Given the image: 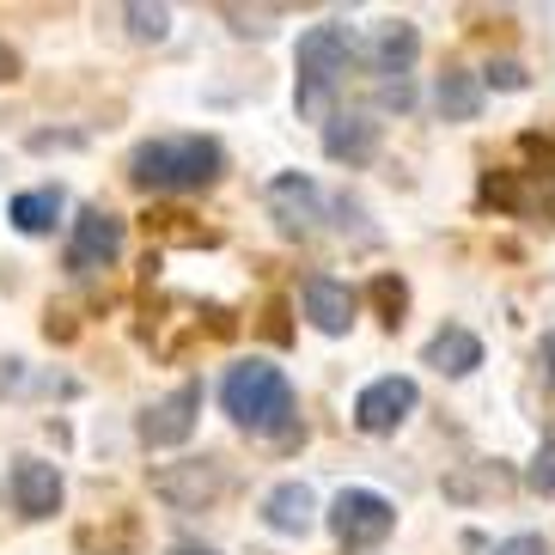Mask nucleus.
<instances>
[{
    "instance_id": "obj_1",
    "label": "nucleus",
    "mask_w": 555,
    "mask_h": 555,
    "mask_svg": "<svg viewBox=\"0 0 555 555\" xmlns=\"http://www.w3.org/2000/svg\"><path fill=\"white\" fill-rule=\"evenodd\" d=\"M220 171H227V153H220V141H208V134H165V141L134 147V159H129L134 190H153V196L208 190V183H220Z\"/></svg>"
},
{
    "instance_id": "obj_2",
    "label": "nucleus",
    "mask_w": 555,
    "mask_h": 555,
    "mask_svg": "<svg viewBox=\"0 0 555 555\" xmlns=\"http://www.w3.org/2000/svg\"><path fill=\"white\" fill-rule=\"evenodd\" d=\"M220 403H227V415L238 427H250V434H269V440H294V385H287V373L281 366H269V360H238L227 373V385H220Z\"/></svg>"
},
{
    "instance_id": "obj_3",
    "label": "nucleus",
    "mask_w": 555,
    "mask_h": 555,
    "mask_svg": "<svg viewBox=\"0 0 555 555\" xmlns=\"http://www.w3.org/2000/svg\"><path fill=\"white\" fill-rule=\"evenodd\" d=\"M354 55H360V43L343 18H324V25H311V31L299 37V116L324 122V129L336 122V116H330V86L348 74Z\"/></svg>"
},
{
    "instance_id": "obj_4",
    "label": "nucleus",
    "mask_w": 555,
    "mask_h": 555,
    "mask_svg": "<svg viewBox=\"0 0 555 555\" xmlns=\"http://www.w3.org/2000/svg\"><path fill=\"white\" fill-rule=\"evenodd\" d=\"M147 489L165 506H178V513H202V506H214L227 494V464L220 457H178V464L147 470Z\"/></svg>"
},
{
    "instance_id": "obj_5",
    "label": "nucleus",
    "mask_w": 555,
    "mask_h": 555,
    "mask_svg": "<svg viewBox=\"0 0 555 555\" xmlns=\"http://www.w3.org/2000/svg\"><path fill=\"white\" fill-rule=\"evenodd\" d=\"M330 531L343 550H378L397 531V506L373 489H343L330 501Z\"/></svg>"
},
{
    "instance_id": "obj_6",
    "label": "nucleus",
    "mask_w": 555,
    "mask_h": 555,
    "mask_svg": "<svg viewBox=\"0 0 555 555\" xmlns=\"http://www.w3.org/2000/svg\"><path fill=\"white\" fill-rule=\"evenodd\" d=\"M116 257H122V220L111 208H80L74 238H67V269L92 275V269H111Z\"/></svg>"
},
{
    "instance_id": "obj_7",
    "label": "nucleus",
    "mask_w": 555,
    "mask_h": 555,
    "mask_svg": "<svg viewBox=\"0 0 555 555\" xmlns=\"http://www.w3.org/2000/svg\"><path fill=\"white\" fill-rule=\"evenodd\" d=\"M415 397H422V391H415V378H403V373L373 378V385L354 397V427H360V434H397V427L409 422Z\"/></svg>"
},
{
    "instance_id": "obj_8",
    "label": "nucleus",
    "mask_w": 555,
    "mask_h": 555,
    "mask_svg": "<svg viewBox=\"0 0 555 555\" xmlns=\"http://www.w3.org/2000/svg\"><path fill=\"white\" fill-rule=\"evenodd\" d=\"M196 415H202V385L183 378L178 391H165L159 403L141 409V440L147 446H183L196 434Z\"/></svg>"
},
{
    "instance_id": "obj_9",
    "label": "nucleus",
    "mask_w": 555,
    "mask_h": 555,
    "mask_svg": "<svg viewBox=\"0 0 555 555\" xmlns=\"http://www.w3.org/2000/svg\"><path fill=\"white\" fill-rule=\"evenodd\" d=\"M513 482H519V476L506 470L501 457H470V464L446 470L440 494H446V501H457V506H482V501H506Z\"/></svg>"
},
{
    "instance_id": "obj_10",
    "label": "nucleus",
    "mask_w": 555,
    "mask_h": 555,
    "mask_svg": "<svg viewBox=\"0 0 555 555\" xmlns=\"http://www.w3.org/2000/svg\"><path fill=\"white\" fill-rule=\"evenodd\" d=\"M13 506L25 519H55L62 513V470L43 457H18L13 464Z\"/></svg>"
},
{
    "instance_id": "obj_11",
    "label": "nucleus",
    "mask_w": 555,
    "mask_h": 555,
    "mask_svg": "<svg viewBox=\"0 0 555 555\" xmlns=\"http://www.w3.org/2000/svg\"><path fill=\"white\" fill-rule=\"evenodd\" d=\"M354 311H360V299H354L348 281H336V275H311L306 281V318H311V330H324V336H348V330H354Z\"/></svg>"
},
{
    "instance_id": "obj_12",
    "label": "nucleus",
    "mask_w": 555,
    "mask_h": 555,
    "mask_svg": "<svg viewBox=\"0 0 555 555\" xmlns=\"http://www.w3.org/2000/svg\"><path fill=\"white\" fill-rule=\"evenodd\" d=\"M269 214L281 220V232H311L324 220V196H318V183L287 171V178L269 183Z\"/></svg>"
},
{
    "instance_id": "obj_13",
    "label": "nucleus",
    "mask_w": 555,
    "mask_h": 555,
    "mask_svg": "<svg viewBox=\"0 0 555 555\" xmlns=\"http://www.w3.org/2000/svg\"><path fill=\"white\" fill-rule=\"evenodd\" d=\"M311 519H318V501H311L306 482H275V489L262 494V525L281 531V538H306Z\"/></svg>"
},
{
    "instance_id": "obj_14",
    "label": "nucleus",
    "mask_w": 555,
    "mask_h": 555,
    "mask_svg": "<svg viewBox=\"0 0 555 555\" xmlns=\"http://www.w3.org/2000/svg\"><path fill=\"white\" fill-rule=\"evenodd\" d=\"M324 153L336 165H373L378 159V122L373 116H336L324 129Z\"/></svg>"
},
{
    "instance_id": "obj_15",
    "label": "nucleus",
    "mask_w": 555,
    "mask_h": 555,
    "mask_svg": "<svg viewBox=\"0 0 555 555\" xmlns=\"http://www.w3.org/2000/svg\"><path fill=\"white\" fill-rule=\"evenodd\" d=\"M422 360L434 366V373H446V378H464V373H476V366H482V343H476L464 324H446L440 336L422 348Z\"/></svg>"
},
{
    "instance_id": "obj_16",
    "label": "nucleus",
    "mask_w": 555,
    "mask_h": 555,
    "mask_svg": "<svg viewBox=\"0 0 555 555\" xmlns=\"http://www.w3.org/2000/svg\"><path fill=\"white\" fill-rule=\"evenodd\" d=\"M415 50H422L415 25H403V18H397V25H378V37L366 43V67H373L378 80H391V74L403 80L409 62H415Z\"/></svg>"
},
{
    "instance_id": "obj_17",
    "label": "nucleus",
    "mask_w": 555,
    "mask_h": 555,
    "mask_svg": "<svg viewBox=\"0 0 555 555\" xmlns=\"http://www.w3.org/2000/svg\"><path fill=\"white\" fill-rule=\"evenodd\" d=\"M434 99H440V116H446V122H470V116L482 111V86H476V74H464V67H446Z\"/></svg>"
},
{
    "instance_id": "obj_18",
    "label": "nucleus",
    "mask_w": 555,
    "mask_h": 555,
    "mask_svg": "<svg viewBox=\"0 0 555 555\" xmlns=\"http://www.w3.org/2000/svg\"><path fill=\"white\" fill-rule=\"evenodd\" d=\"M55 220H62V190H25V196H13V227L18 232H55Z\"/></svg>"
},
{
    "instance_id": "obj_19",
    "label": "nucleus",
    "mask_w": 555,
    "mask_h": 555,
    "mask_svg": "<svg viewBox=\"0 0 555 555\" xmlns=\"http://www.w3.org/2000/svg\"><path fill=\"white\" fill-rule=\"evenodd\" d=\"M122 18H129L134 43H159V37L171 31V13H165V7H122Z\"/></svg>"
},
{
    "instance_id": "obj_20",
    "label": "nucleus",
    "mask_w": 555,
    "mask_h": 555,
    "mask_svg": "<svg viewBox=\"0 0 555 555\" xmlns=\"http://www.w3.org/2000/svg\"><path fill=\"white\" fill-rule=\"evenodd\" d=\"M220 13L232 18V31H245V37H269V31H275V7H220Z\"/></svg>"
},
{
    "instance_id": "obj_21",
    "label": "nucleus",
    "mask_w": 555,
    "mask_h": 555,
    "mask_svg": "<svg viewBox=\"0 0 555 555\" xmlns=\"http://www.w3.org/2000/svg\"><path fill=\"white\" fill-rule=\"evenodd\" d=\"M525 482H531V494H555V440H543V446H538V457H531Z\"/></svg>"
},
{
    "instance_id": "obj_22",
    "label": "nucleus",
    "mask_w": 555,
    "mask_h": 555,
    "mask_svg": "<svg viewBox=\"0 0 555 555\" xmlns=\"http://www.w3.org/2000/svg\"><path fill=\"white\" fill-rule=\"evenodd\" d=\"M373 299H378V306H385V324H403V318H397V311H403V281H391V275H385V281H373Z\"/></svg>"
},
{
    "instance_id": "obj_23",
    "label": "nucleus",
    "mask_w": 555,
    "mask_h": 555,
    "mask_svg": "<svg viewBox=\"0 0 555 555\" xmlns=\"http://www.w3.org/2000/svg\"><path fill=\"white\" fill-rule=\"evenodd\" d=\"M482 80L501 86V92H519V86H525V67H519V62H494L489 74H482Z\"/></svg>"
},
{
    "instance_id": "obj_24",
    "label": "nucleus",
    "mask_w": 555,
    "mask_h": 555,
    "mask_svg": "<svg viewBox=\"0 0 555 555\" xmlns=\"http://www.w3.org/2000/svg\"><path fill=\"white\" fill-rule=\"evenodd\" d=\"M494 555H550V550H543V538H531V531H519V538L494 543Z\"/></svg>"
},
{
    "instance_id": "obj_25",
    "label": "nucleus",
    "mask_w": 555,
    "mask_h": 555,
    "mask_svg": "<svg viewBox=\"0 0 555 555\" xmlns=\"http://www.w3.org/2000/svg\"><path fill=\"white\" fill-rule=\"evenodd\" d=\"M378 104H397V111H409V80H378Z\"/></svg>"
},
{
    "instance_id": "obj_26",
    "label": "nucleus",
    "mask_w": 555,
    "mask_h": 555,
    "mask_svg": "<svg viewBox=\"0 0 555 555\" xmlns=\"http://www.w3.org/2000/svg\"><path fill=\"white\" fill-rule=\"evenodd\" d=\"M538 360H543V378H550V385H555V330H550V336H543Z\"/></svg>"
},
{
    "instance_id": "obj_27",
    "label": "nucleus",
    "mask_w": 555,
    "mask_h": 555,
    "mask_svg": "<svg viewBox=\"0 0 555 555\" xmlns=\"http://www.w3.org/2000/svg\"><path fill=\"white\" fill-rule=\"evenodd\" d=\"M171 555H220V550H208V543H178Z\"/></svg>"
},
{
    "instance_id": "obj_28",
    "label": "nucleus",
    "mask_w": 555,
    "mask_h": 555,
    "mask_svg": "<svg viewBox=\"0 0 555 555\" xmlns=\"http://www.w3.org/2000/svg\"><path fill=\"white\" fill-rule=\"evenodd\" d=\"M0 80H13V50L0 43Z\"/></svg>"
}]
</instances>
